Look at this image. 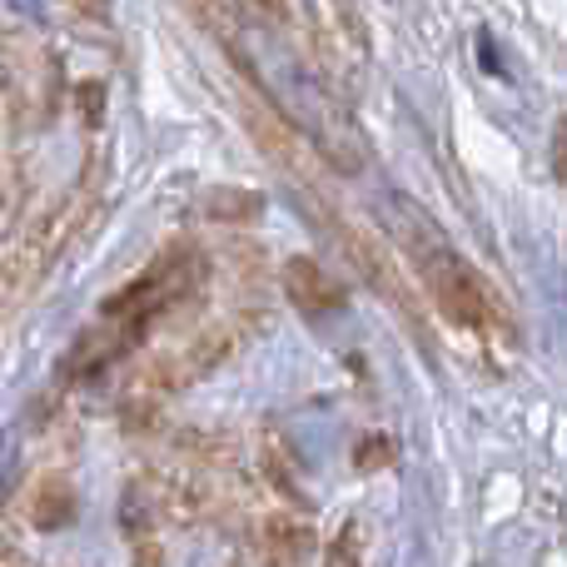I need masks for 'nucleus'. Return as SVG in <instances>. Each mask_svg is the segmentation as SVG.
<instances>
[{
  "label": "nucleus",
  "mask_w": 567,
  "mask_h": 567,
  "mask_svg": "<svg viewBox=\"0 0 567 567\" xmlns=\"http://www.w3.org/2000/svg\"><path fill=\"white\" fill-rule=\"evenodd\" d=\"M75 518V488L65 478H40L35 493H30V523L40 533H55Z\"/></svg>",
  "instance_id": "0eeeda50"
},
{
  "label": "nucleus",
  "mask_w": 567,
  "mask_h": 567,
  "mask_svg": "<svg viewBox=\"0 0 567 567\" xmlns=\"http://www.w3.org/2000/svg\"><path fill=\"white\" fill-rule=\"evenodd\" d=\"M209 30L225 40V50L239 60V70L259 85V95L269 100V110H275L299 140H309L313 155H323L339 175H359V169L369 165L363 130L353 125L343 100L323 85L319 70L303 65V55L289 45L279 20L235 16V20H219V25H209Z\"/></svg>",
  "instance_id": "f257e3e1"
},
{
  "label": "nucleus",
  "mask_w": 567,
  "mask_h": 567,
  "mask_svg": "<svg viewBox=\"0 0 567 567\" xmlns=\"http://www.w3.org/2000/svg\"><path fill=\"white\" fill-rule=\"evenodd\" d=\"M383 225H389V235L399 239L403 255L413 259V269H419L423 289H429V299L439 303L443 319L463 323V329L488 323L493 303H488V293H483L478 275L463 265V255L453 249V239L443 235V225L419 205V199L383 195Z\"/></svg>",
  "instance_id": "f03ea898"
},
{
  "label": "nucleus",
  "mask_w": 567,
  "mask_h": 567,
  "mask_svg": "<svg viewBox=\"0 0 567 567\" xmlns=\"http://www.w3.org/2000/svg\"><path fill=\"white\" fill-rule=\"evenodd\" d=\"M135 567H165V558H159V548L150 538L135 543Z\"/></svg>",
  "instance_id": "9b49d317"
},
{
  "label": "nucleus",
  "mask_w": 567,
  "mask_h": 567,
  "mask_svg": "<svg viewBox=\"0 0 567 567\" xmlns=\"http://www.w3.org/2000/svg\"><path fill=\"white\" fill-rule=\"evenodd\" d=\"M363 558V543H359V528H343L339 538H333V548H329V558H323V567H359Z\"/></svg>",
  "instance_id": "1a4fd4ad"
},
{
  "label": "nucleus",
  "mask_w": 567,
  "mask_h": 567,
  "mask_svg": "<svg viewBox=\"0 0 567 567\" xmlns=\"http://www.w3.org/2000/svg\"><path fill=\"white\" fill-rule=\"evenodd\" d=\"M339 245H343V255H349V265L359 269L363 279H369V289H373V293H383V299H389L393 309L403 313V319H409V323H419V299H413V289L399 279V265H393V259L383 255V249L373 245V239L349 235V229H343V235H339Z\"/></svg>",
  "instance_id": "7ed1b4c3"
},
{
  "label": "nucleus",
  "mask_w": 567,
  "mask_h": 567,
  "mask_svg": "<svg viewBox=\"0 0 567 567\" xmlns=\"http://www.w3.org/2000/svg\"><path fill=\"white\" fill-rule=\"evenodd\" d=\"M478 50H483V60H488V70H493V75H503L498 55H493V35H488V30H483V35H478Z\"/></svg>",
  "instance_id": "f8f14e48"
},
{
  "label": "nucleus",
  "mask_w": 567,
  "mask_h": 567,
  "mask_svg": "<svg viewBox=\"0 0 567 567\" xmlns=\"http://www.w3.org/2000/svg\"><path fill=\"white\" fill-rule=\"evenodd\" d=\"M389 458H393V449H389L383 439H369V443L359 449V468H383Z\"/></svg>",
  "instance_id": "9d476101"
},
{
  "label": "nucleus",
  "mask_w": 567,
  "mask_h": 567,
  "mask_svg": "<svg viewBox=\"0 0 567 567\" xmlns=\"http://www.w3.org/2000/svg\"><path fill=\"white\" fill-rule=\"evenodd\" d=\"M205 209L215 219H249V215H259V195H235V189H215V195L205 199Z\"/></svg>",
  "instance_id": "6e6552de"
},
{
  "label": "nucleus",
  "mask_w": 567,
  "mask_h": 567,
  "mask_svg": "<svg viewBox=\"0 0 567 567\" xmlns=\"http://www.w3.org/2000/svg\"><path fill=\"white\" fill-rule=\"evenodd\" d=\"M235 339H239V333H235V329H225V323H219V329H209V333H199V339H189L185 349L175 353V359L159 363L155 383H159V389H189V383L205 379V373L215 369L219 359H229Z\"/></svg>",
  "instance_id": "39448f33"
},
{
  "label": "nucleus",
  "mask_w": 567,
  "mask_h": 567,
  "mask_svg": "<svg viewBox=\"0 0 567 567\" xmlns=\"http://www.w3.org/2000/svg\"><path fill=\"white\" fill-rule=\"evenodd\" d=\"M259 567H303L313 558V528L299 513H265L255 533Z\"/></svg>",
  "instance_id": "20e7f679"
},
{
  "label": "nucleus",
  "mask_w": 567,
  "mask_h": 567,
  "mask_svg": "<svg viewBox=\"0 0 567 567\" xmlns=\"http://www.w3.org/2000/svg\"><path fill=\"white\" fill-rule=\"evenodd\" d=\"M284 293H289V303L299 313H309V319L343 309V284L333 279L319 259H303V255L284 265Z\"/></svg>",
  "instance_id": "423d86ee"
}]
</instances>
